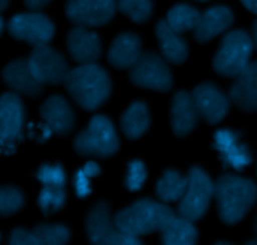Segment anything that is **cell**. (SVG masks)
Instances as JSON below:
<instances>
[{"mask_svg":"<svg viewBox=\"0 0 257 245\" xmlns=\"http://www.w3.org/2000/svg\"><path fill=\"white\" fill-rule=\"evenodd\" d=\"M40 116L57 136L65 137L75 126V115L63 96L54 95L40 107Z\"/></svg>","mask_w":257,"mask_h":245,"instance_id":"obj_17","label":"cell"},{"mask_svg":"<svg viewBox=\"0 0 257 245\" xmlns=\"http://www.w3.org/2000/svg\"><path fill=\"white\" fill-rule=\"evenodd\" d=\"M156 35L163 58L172 64H182L188 57V45L181 33L175 32L167 20L162 19L156 25Z\"/></svg>","mask_w":257,"mask_h":245,"instance_id":"obj_22","label":"cell"},{"mask_svg":"<svg viewBox=\"0 0 257 245\" xmlns=\"http://www.w3.org/2000/svg\"><path fill=\"white\" fill-rule=\"evenodd\" d=\"M142 55V42L133 33L119 34L108 50V62L115 69H131Z\"/></svg>","mask_w":257,"mask_h":245,"instance_id":"obj_21","label":"cell"},{"mask_svg":"<svg viewBox=\"0 0 257 245\" xmlns=\"http://www.w3.org/2000/svg\"><path fill=\"white\" fill-rule=\"evenodd\" d=\"M9 244L12 245H40L34 231H28L25 229L17 228L12 231L9 236Z\"/></svg>","mask_w":257,"mask_h":245,"instance_id":"obj_33","label":"cell"},{"mask_svg":"<svg viewBox=\"0 0 257 245\" xmlns=\"http://www.w3.org/2000/svg\"><path fill=\"white\" fill-rule=\"evenodd\" d=\"M213 148L220 155L223 168L242 171L252 162V155L247 146L241 141V135L232 130H218L215 133Z\"/></svg>","mask_w":257,"mask_h":245,"instance_id":"obj_13","label":"cell"},{"mask_svg":"<svg viewBox=\"0 0 257 245\" xmlns=\"http://www.w3.org/2000/svg\"><path fill=\"white\" fill-rule=\"evenodd\" d=\"M85 231L88 240L94 245H140L142 241L137 236L130 235L115 226L110 218L108 203L99 201L93 206L85 219Z\"/></svg>","mask_w":257,"mask_h":245,"instance_id":"obj_7","label":"cell"},{"mask_svg":"<svg viewBox=\"0 0 257 245\" xmlns=\"http://www.w3.org/2000/svg\"><path fill=\"white\" fill-rule=\"evenodd\" d=\"M9 2H10V0H0V3H2V12H4V10L7 9Z\"/></svg>","mask_w":257,"mask_h":245,"instance_id":"obj_39","label":"cell"},{"mask_svg":"<svg viewBox=\"0 0 257 245\" xmlns=\"http://www.w3.org/2000/svg\"><path fill=\"white\" fill-rule=\"evenodd\" d=\"M147 179V170L141 160H133L128 164V174L125 176V188L130 191H138L142 189Z\"/></svg>","mask_w":257,"mask_h":245,"instance_id":"obj_32","label":"cell"},{"mask_svg":"<svg viewBox=\"0 0 257 245\" xmlns=\"http://www.w3.org/2000/svg\"><path fill=\"white\" fill-rule=\"evenodd\" d=\"M130 80L135 86L156 92H170L173 78L166 59L156 53H145L130 69Z\"/></svg>","mask_w":257,"mask_h":245,"instance_id":"obj_8","label":"cell"},{"mask_svg":"<svg viewBox=\"0 0 257 245\" xmlns=\"http://www.w3.org/2000/svg\"><path fill=\"white\" fill-rule=\"evenodd\" d=\"M73 147L80 156L107 158L119 150V138L112 121L97 115L92 117L85 130L78 133Z\"/></svg>","mask_w":257,"mask_h":245,"instance_id":"obj_5","label":"cell"},{"mask_svg":"<svg viewBox=\"0 0 257 245\" xmlns=\"http://www.w3.org/2000/svg\"><path fill=\"white\" fill-rule=\"evenodd\" d=\"M89 176L85 175V173L82 170H78L74 176V188L78 198L84 199L90 194V181Z\"/></svg>","mask_w":257,"mask_h":245,"instance_id":"obj_34","label":"cell"},{"mask_svg":"<svg viewBox=\"0 0 257 245\" xmlns=\"http://www.w3.org/2000/svg\"><path fill=\"white\" fill-rule=\"evenodd\" d=\"M188 188L177 206L180 216L191 221H197L203 218L215 198V184L210 176L198 166H193L188 171Z\"/></svg>","mask_w":257,"mask_h":245,"instance_id":"obj_6","label":"cell"},{"mask_svg":"<svg viewBox=\"0 0 257 245\" xmlns=\"http://www.w3.org/2000/svg\"><path fill=\"white\" fill-rule=\"evenodd\" d=\"M255 234L257 236V215H256V220H255Z\"/></svg>","mask_w":257,"mask_h":245,"instance_id":"obj_41","label":"cell"},{"mask_svg":"<svg viewBox=\"0 0 257 245\" xmlns=\"http://www.w3.org/2000/svg\"><path fill=\"white\" fill-rule=\"evenodd\" d=\"M83 171H84L85 175L89 176V178H94V176H98L100 174V168L98 166L97 162H94V161H88L84 165V168H83Z\"/></svg>","mask_w":257,"mask_h":245,"instance_id":"obj_36","label":"cell"},{"mask_svg":"<svg viewBox=\"0 0 257 245\" xmlns=\"http://www.w3.org/2000/svg\"><path fill=\"white\" fill-rule=\"evenodd\" d=\"M201 115L192 95L180 91L175 95L171 106V126L177 137H186L197 126Z\"/></svg>","mask_w":257,"mask_h":245,"instance_id":"obj_19","label":"cell"},{"mask_svg":"<svg viewBox=\"0 0 257 245\" xmlns=\"http://www.w3.org/2000/svg\"><path fill=\"white\" fill-rule=\"evenodd\" d=\"M247 244H257V240H250V241H247Z\"/></svg>","mask_w":257,"mask_h":245,"instance_id":"obj_42","label":"cell"},{"mask_svg":"<svg viewBox=\"0 0 257 245\" xmlns=\"http://www.w3.org/2000/svg\"><path fill=\"white\" fill-rule=\"evenodd\" d=\"M241 3L246 9L257 15V0H241Z\"/></svg>","mask_w":257,"mask_h":245,"instance_id":"obj_37","label":"cell"},{"mask_svg":"<svg viewBox=\"0 0 257 245\" xmlns=\"http://www.w3.org/2000/svg\"><path fill=\"white\" fill-rule=\"evenodd\" d=\"M40 244L64 245L69 241V229L62 224H40L33 229Z\"/></svg>","mask_w":257,"mask_h":245,"instance_id":"obj_29","label":"cell"},{"mask_svg":"<svg viewBox=\"0 0 257 245\" xmlns=\"http://www.w3.org/2000/svg\"><path fill=\"white\" fill-rule=\"evenodd\" d=\"M65 200H67L65 186L43 185L38 196V206L42 213L48 216L62 210L65 205Z\"/></svg>","mask_w":257,"mask_h":245,"instance_id":"obj_27","label":"cell"},{"mask_svg":"<svg viewBox=\"0 0 257 245\" xmlns=\"http://www.w3.org/2000/svg\"><path fill=\"white\" fill-rule=\"evenodd\" d=\"M24 206V195L14 186H3L0 190V214L3 218L13 215Z\"/></svg>","mask_w":257,"mask_h":245,"instance_id":"obj_30","label":"cell"},{"mask_svg":"<svg viewBox=\"0 0 257 245\" xmlns=\"http://www.w3.org/2000/svg\"><path fill=\"white\" fill-rule=\"evenodd\" d=\"M255 43L247 32L231 30L222 38L213 58V69L225 78H236L248 64Z\"/></svg>","mask_w":257,"mask_h":245,"instance_id":"obj_4","label":"cell"},{"mask_svg":"<svg viewBox=\"0 0 257 245\" xmlns=\"http://www.w3.org/2000/svg\"><path fill=\"white\" fill-rule=\"evenodd\" d=\"M173 216H176L175 211L166 204L151 199H141L115 214L113 219L119 230L140 238L161 231Z\"/></svg>","mask_w":257,"mask_h":245,"instance_id":"obj_3","label":"cell"},{"mask_svg":"<svg viewBox=\"0 0 257 245\" xmlns=\"http://www.w3.org/2000/svg\"><path fill=\"white\" fill-rule=\"evenodd\" d=\"M195 2H200V3H206V2H208V0H195Z\"/></svg>","mask_w":257,"mask_h":245,"instance_id":"obj_43","label":"cell"},{"mask_svg":"<svg viewBox=\"0 0 257 245\" xmlns=\"http://www.w3.org/2000/svg\"><path fill=\"white\" fill-rule=\"evenodd\" d=\"M52 2L53 0H24V5L29 10L38 12V10L45 8L48 4H49V3H52Z\"/></svg>","mask_w":257,"mask_h":245,"instance_id":"obj_35","label":"cell"},{"mask_svg":"<svg viewBox=\"0 0 257 245\" xmlns=\"http://www.w3.org/2000/svg\"><path fill=\"white\" fill-rule=\"evenodd\" d=\"M188 176L173 169H167L156 185V195L162 203H173L183 198L188 188Z\"/></svg>","mask_w":257,"mask_h":245,"instance_id":"obj_25","label":"cell"},{"mask_svg":"<svg viewBox=\"0 0 257 245\" xmlns=\"http://www.w3.org/2000/svg\"><path fill=\"white\" fill-rule=\"evenodd\" d=\"M117 9V0H67L65 15L75 27L97 28L108 24Z\"/></svg>","mask_w":257,"mask_h":245,"instance_id":"obj_10","label":"cell"},{"mask_svg":"<svg viewBox=\"0 0 257 245\" xmlns=\"http://www.w3.org/2000/svg\"><path fill=\"white\" fill-rule=\"evenodd\" d=\"M35 178L42 185H60L65 186L67 175L62 165H48L44 164L35 174Z\"/></svg>","mask_w":257,"mask_h":245,"instance_id":"obj_31","label":"cell"},{"mask_svg":"<svg viewBox=\"0 0 257 245\" xmlns=\"http://www.w3.org/2000/svg\"><path fill=\"white\" fill-rule=\"evenodd\" d=\"M233 79L228 91L231 102L241 111L257 112V60L251 62Z\"/></svg>","mask_w":257,"mask_h":245,"instance_id":"obj_18","label":"cell"},{"mask_svg":"<svg viewBox=\"0 0 257 245\" xmlns=\"http://www.w3.org/2000/svg\"><path fill=\"white\" fill-rule=\"evenodd\" d=\"M0 23H2V27H0V32L4 33V28H5V22H4V18L0 19Z\"/></svg>","mask_w":257,"mask_h":245,"instance_id":"obj_40","label":"cell"},{"mask_svg":"<svg viewBox=\"0 0 257 245\" xmlns=\"http://www.w3.org/2000/svg\"><path fill=\"white\" fill-rule=\"evenodd\" d=\"M233 23L232 10L225 5L208 8L201 14L200 22L193 30V37L198 43H207L225 32Z\"/></svg>","mask_w":257,"mask_h":245,"instance_id":"obj_20","label":"cell"},{"mask_svg":"<svg viewBox=\"0 0 257 245\" xmlns=\"http://www.w3.org/2000/svg\"><path fill=\"white\" fill-rule=\"evenodd\" d=\"M117 8L122 14L137 24L148 22L152 17V0H117Z\"/></svg>","mask_w":257,"mask_h":245,"instance_id":"obj_28","label":"cell"},{"mask_svg":"<svg viewBox=\"0 0 257 245\" xmlns=\"http://www.w3.org/2000/svg\"><path fill=\"white\" fill-rule=\"evenodd\" d=\"M202 13L188 4H177L171 8L167 13L166 20L175 32L186 33L195 30Z\"/></svg>","mask_w":257,"mask_h":245,"instance_id":"obj_26","label":"cell"},{"mask_svg":"<svg viewBox=\"0 0 257 245\" xmlns=\"http://www.w3.org/2000/svg\"><path fill=\"white\" fill-rule=\"evenodd\" d=\"M218 216L226 225H236L251 210L257 200V185L240 176H220L215 183Z\"/></svg>","mask_w":257,"mask_h":245,"instance_id":"obj_2","label":"cell"},{"mask_svg":"<svg viewBox=\"0 0 257 245\" xmlns=\"http://www.w3.org/2000/svg\"><path fill=\"white\" fill-rule=\"evenodd\" d=\"M25 111L17 93H4L0 101V142L3 152L9 155L22 136Z\"/></svg>","mask_w":257,"mask_h":245,"instance_id":"obj_11","label":"cell"},{"mask_svg":"<svg viewBox=\"0 0 257 245\" xmlns=\"http://www.w3.org/2000/svg\"><path fill=\"white\" fill-rule=\"evenodd\" d=\"M200 115L208 125H217L230 111V97L221 92L212 83H202L192 91Z\"/></svg>","mask_w":257,"mask_h":245,"instance_id":"obj_14","label":"cell"},{"mask_svg":"<svg viewBox=\"0 0 257 245\" xmlns=\"http://www.w3.org/2000/svg\"><path fill=\"white\" fill-rule=\"evenodd\" d=\"M151 117L148 107L142 101H136L127 108L120 118L123 133L130 140H138L147 132Z\"/></svg>","mask_w":257,"mask_h":245,"instance_id":"obj_23","label":"cell"},{"mask_svg":"<svg viewBox=\"0 0 257 245\" xmlns=\"http://www.w3.org/2000/svg\"><path fill=\"white\" fill-rule=\"evenodd\" d=\"M3 79L15 93L35 98L42 95L44 85L33 73L29 58H20L7 64L3 69Z\"/></svg>","mask_w":257,"mask_h":245,"instance_id":"obj_15","label":"cell"},{"mask_svg":"<svg viewBox=\"0 0 257 245\" xmlns=\"http://www.w3.org/2000/svg\"><path fill=\"white\" fill-rule=\"evenodd\" d=\"M67 47L70 57L79 64L95 63L102 54V43L97 33L75 27L68 33Z\"/></svg>","mask_w":257,"mask_h":245,"instance_id":"obj_16","label":"cell"},{"mask_svg":"<svg viewBox=\"0 0 257 245\" xmlns=\"http://www.w3.org/2000/svg\"><path fill=\"white\" fill-rule=\"evenodd\" d=\"M29 63L34 75L44 86L64 83L70 70L63 54L48 44H40L33 48Z\"/></svg>","mask_w":257,"mask_h":245,"instance_id":"obj_12","label":"cell"},{"mask_svg":"<svg viewBox=\"0 0 257 245\" xmlns=\"http://www.w3.org/2000/svg\"><path fill=\"white\" fill-rule=\"evenodd\" d=\"M8 32L14 39L23 40L33 47H37L40 44H48L53 39L55 27L52 20L42 13H22L10 19Z\"/></svg>","mask_w":257,"mask_h":245,"instance_id":"obj_9","label":"cell"},{"mask_svg":"<svg viewBox=\"0 0 257 245\" xmlns=\"http://www.w3.org/2000/svg\"><path fill=\"white\" fill-rule=\"evenodd\" d=\"M160 234L161 241L165 245H193L198 238L193 221L180 215L173 216Z\"/></svg>","mask_w":257,"mask_h":245,"instance_id":"obj_24","label":"cell"},{"mask_svg":"<svg viewBox=\"0 0 257 245\" xmlns=\"http://www.w3.org/2000/svg\"><path fill=\"white\" fill-rule=\"evenodd\" d=\"M64 86L77 105L85 111L99 108L112 92V82L107 70L95 63L80 64L70 69Z\"/></svg>","mask_w":257,"mask_h":245,"instance_id":"obj_1","label":"cell"},{"mask_svg":"<svg viewBox=\"0 0 257 245\" xmlns=\"http://www.w3.org/2000/svg\"><path fill=\"white\" fill-rule=\"evenodd\" d=\"M252 39L253 43H255V47L257 49V19L253 22V27H252Z\"/></svg>","mask_w":257,"mask_h":245,"instance_id":"obj_38","label":"cell"}]
</instances>
